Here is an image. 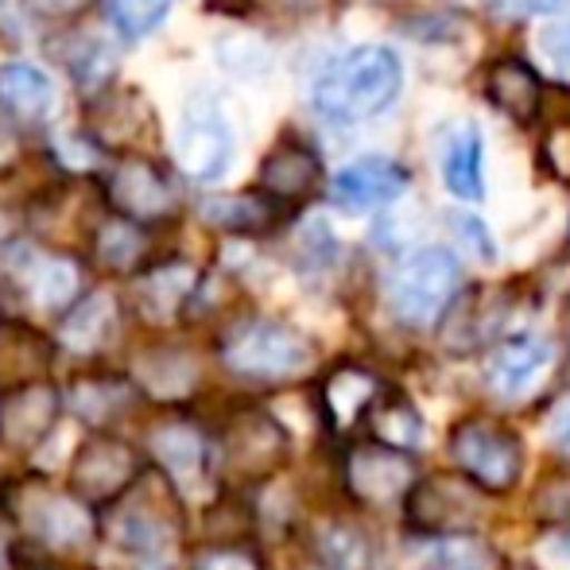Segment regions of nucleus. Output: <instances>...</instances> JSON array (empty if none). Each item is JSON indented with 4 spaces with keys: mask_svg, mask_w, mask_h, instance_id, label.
I'll use <instances>...</instances> for the list:
<instances>
[{
    "mask_svg": "<svg viewBox=\"0 0 570 570\" xmlns=\"http://www.w3.org/2000/svg\"><path fill=\"white\" fill-rule=\"evenodd\" d=\"M404 86V67L389 47H353L315 82V109L326 120L357 125L392 106Z\"/></svg>",
    "mask_w": 570,
    "mask_h": 570,
    "instance_id": "obj_1",
    "label": "nucleus"
},
{
    "mask_svg": "<svg viewBox=\"0 0 570 570\" xmlns=\"http://www.w3.org/2000/svg\"><path fill=\"white\" fill-rule=\"evenodd\" d=\"M462 287V264L446 248H420L392 272L389 299L404 323L431 326L454 303Z\"/></svg>",
    "mask_w": 570,
    "mask_h": 570,
    "instance_id": "obj_2",
    "label": "nucleus"
},
{
    "mask_svg": "<svg viewBox=\"0 0 570 570\" xmlns=\"http://www.w3.org/2000/svg\"><path fill=\"white\" fill-rule=\"evenodd\" d=\"M229 368L245 376H295L303 368H311L315 353H311V342L303 338L299 331L284 323H248L237 338L229 342L226 350Z\"/></svg>",
    "mask_w": 570,
    "mask_h": 570,
    "instance_id": "obj_3",
    "label": "nucleus"
},
{
    "mask_svg": "<svg viewBox=\"0 0 570 570\" xmlns=\"http://www.w3.org/2000/svg\"><path fill=\"white\" fill-rule=\"evenodd\" d=\"M179 159H183V171L198 183H214L226 175L233 159V136L218 109L210 106L187 109L179 128Z\"/></svg>",
    "mask_w": 570,
    "mask_h": 570,
    "instance_id": "obj_4",
    "label": "nucleus"
},
{
    "mask_svg": "<svg viewBox=\"0 0 570 570\" xmlns=\"http://www.w3.org/2000/svg\"><path fill=\"white\" fill-rule=\"evenodd\" d=\"M334 203L345 210H376L407 190V171L384 156H361L334 175Z\"/></svg>",
    "mask_w": 570,
    "mask_h": 570,
    "instance_id": "obj_5",
    "label": "nucleus"
},
{
    "mask_svg": "<svg viewBox=\"0 0 570 570\" xmlns=\"http://www.w3.org/2000/svg\"><path fill=\"white\" fill-rule=\"evenodd\" d=\"M454 454L473 478H481L489 489H504L517 481L520 473V443L509 431L493 428V423H473V428L458 431Z\"/></svg>",
    "mask_w": 570,
    "mask_h": 570,
    "instance_id": "obj_6",
    "label": "nucleus"
},
{
    "mask_svg": "<svg viewBox=\"0 0 570 570\" xmlns=\"http://www.w3.org/2000/svg\"><path fill=\"white\" fill-rule=\"evenodd\" d=\"M551 342L543 338H517L509 342L504 350H497L493 365H489V384H493L501 396L520 400L540 384V376L551 368Z\"/></svg>",
    "mask_w": 570,
    "mask_h": 570,
    "instance_id": "obj_7",
    "label": "nucleus"
},
{
    "mask_svg": "<svg viewBox=\"0 0 570 570\" xmlns=\"http://www.w3.org/2000/svg\"><path fill=\"white\" fill-rule=\"evenodd\" d=\"M485 94L512 120H535L543 106V82L524 59H497L485 75Z\"/></svg>",
    "mask_w": 570,
    "mask_h": 570,
    "instance_id": "obj_8",
    "label": "nucleus"
},
{
    "mask_svg": "<svg viewBox=\"0 0 570 570\" xmlns=\"http://www.w3.org/2000/svg\"><path fill=\"white\" fill-rule=\"evenodd\" d=\"M114 203L132 218H164V214L175 210L171 187L148 159H128L114 175Z\"/></svg>",
    "mask_w": 570,
    "mask_h": 570,
    "instance_id": "obj_9",
    "label": "nucleus"
},
{
    "mask_svg": "<svg viewBox=\"0 0 570 570\" xmlns=\"http://www.w3.org/2000/svg\"><path fill=\"white\" fill-rule=\"evenodd\" d=\"M323 179V164L307 144H279L261 164V187L272 198H307Z\"/></svg>",
    "mask_w": 570,
    "mask_h": 570,
    "instance_id": "obj_10",
    "label": "nucleus"
},
{
    "mask_svg": "<svg viewBox=\"0 0 570 570\" xmlns=\"http://www.w3.org/2000/svg\"><path fill=\"white\" fill-rule=\"evenodd\" d=\"M28 524L36 528V535L43 543L59 551H75L90 540L94 524H90V512L82 504L67 501V497H36L28 509Z\"/></svg>",
    "mask_w": 570,
    "mask_h": 570,
    "instance_id": "obj_11",
    "label": "nucleus"
},
{
    "mask_svg": "<svg viewBox=\"0 0 570 570\" xmlns=\"http://www.w3.org/2000/svg\"><path fill=\"white\" fill-rule=\"evenodd\" d=\"M443 183L454 198H465V203H478L485 195V179H481V136L473 125H458L446 136Z\"/></svg>",
    "mask_w": 570,
    "mask_h": 570,
    "instance_id": "obj_12",
    "label": "nucleus"
},
{
    "mask_svg": "<svg viewBox=\"0 0 570 570\" xmlns=\"http://www.w3.org/2000/svg\"><path fill=\"white\" fill-rule=\"evenodd\" d=\"M55 101V90L47 82L43 70L23 67V62H12V67L0 70V109L16 120H39L47 117Z\"/></svg>",
    "mask_w": 570,
    "mask_h": 570,
    "instance_id": "obj_13",
    "label": "nucleus"
},
{
    "mask_svg": "<svg viewBox=\"0 0 570 570\" xmlns=\"http://www.w3.org/2000/svg\"><path fill=\"white\" fill-rule=\"evenodd\" d=\"M117 326V303L109 292H98L90 295V299H82L75 311H70V318L62 323V345L75 353H94L101 350V345L109 342V334H114Z\"/></svg>",
    "mask_w": 570,
    "mask_h": 570,
    "instance_id": "obj_14",
    "label": "nucleus"
},
{
    "mask_svg": "<svg viewBox=\"0 0 570 570\" xmlns=\"http://www.w3.org/2000/svg\"><path fill=\"white\" fill-rule=\"evenodd\" d=\"M151 451H156V458L164 462V470L171 473L179 485H190V481L203 473L206 446H203V439H198V431L179 428V423L159 428L156 439H151Z\"/></svg>",
    "mask_w": 570,
    "mask_h": 570,
    "instance_id": "obj_15",
    "label": "nucleus"
},
{
    "mask_svg": "<svg viewBox=\"0 0 570 570\" xmlns=\"http://www.w3.org/2000/svg\"><path fill=\"white\" fill-rule=\"evenodd\" d=\"M190 284H195V272L187 264H167V268L151 272L148 279L140 284V307L151 323H164V318L175 315L183 299H187Z\"/></svg>",
    "mask_w": 570,
    "mask_h": 570,
    "instance_id": "obj_16",
    "label": "nucleus"
},
{
    "mask_svg": "<svg viewBox=\"0 0 570 570\" xmlns=\"http://www.w3.org/2000/svg\"><path fill=\"white\" fill-rule=\"evenodd\" d=\"M353 485L368 501H389L407 485V465L384 451H365L353 458Z\"/></svg>",
    "mask_w": 570,
    "mask_h": 570,
    "instance_id": "obj_17",
    "label": "nucleus"
},
{
    "mask_svg": "<svg viewBox=\"0 0 570 570\" xmlns=\"http://www.w3.org/2000/svg\"><path fill=\"white\" fill-rule=\"evenodd\" d=\"M136 376H140V384L151 396L171 400L195 384V365L187 357H179V353H151V357L136 361Z\"/></svg>",
    "mask_w": 570,
    "mask_h": 570,
    "instance_id": "obj_18",
    "label": "nucleus"
},
{
    "mask_svg": "<svg viewBox=\"0 0 570 570\" xmlns=\"http://www.w3.org/2000/svg\"><path fill=\"white\" fill-rule=\"evenodd\" d=\"M51 412H55V400H51V392H47V389L23 392L20 400H12V404H8L4 435L12 439V443H20V446L36 443L39 431H43L47 420H51Z\"/></svg>",
    "mask_w": 570,
    "mask_h": 570,
    "instance_id": "obj_19",
    "label": "nucleus"
},
{
    "mask_svg": "<svg viewBox=\"0 0 570 570\" xmlns=\"http://www.w3.org/2000/svg\"><path fill=\"white\" fill-rule=\"evenodd\" d=\"M114 540L128 551H140V556H167L171 551V532L140 509L120 512L114 520Z\"/></svg>",
    "mask_w": 570,
    "mask_h": 570,
    "instance_id": "obj_20",
    "label": "nucleus"
},
{
    "mask_svg": "<svg viewBox=\"0 0 570 570\" xmlns=\"http://www.w3.org/2000/svg\"><path fill=\"white\" fill-rule=\"evenodd\" d=\"M78 268L70 261H31V299L55 311L75 295Z\"/></svg>",
    "mask_w": 570,
    "mask_h": 570,
    "instance_id": "obj_21",
    "label": "nucleus"
},
{
    "mask_svg": "<svg viewBox=\"0 0 570 570\" xmlns=\"http://www.w3.org/2000/svg\"><path fill=\"white\" fill-rule=\"evenodd\" d=\"M171 12V0H109V16L128 39H140L156 31Z\"/></svg>",
    "mask_w": 570,
    "mask_h": 570,
    "instance_id": "obj_22",
    "label": "nucleus"
},
{
    "mask_svg": "<svg viewBox=\"0 0 570 570\" xmlns=\"http://www.w3.org/2000/svg\"><path fill=\"white\" fill-rule=\"evenodd\" d=\"M125 473H128V454L120 446L114 443L94 446L90 458L82 462V485L90 493H109V489H117L125 481Z\"/></svg>",
    "mask_w": 570,
    "mask_h": 570,
    "instance_id": "obj_23",
    "label": "nucleus"
},
{
    "mask_svg": "<svg viewBox=\"0 0 570 570\" xmlns=\"http://www.w3.org/2000/svg\"><path fill=\"white\" fill-rule=\"evenodd\" d=\"M206 222H214V226H256V222H264V203H256V198L248 195H226V198H210V203L203 206Z\"/></svg>",
    "mask_w": 570,
    "mask_h": 570,
    "instance_id": "obj_24",
    "label": "nucleus"
},
{
    "mask_svg": "<svg viewBox=\"0 0 570 570\" xmlns=\"http://www.w3.org/2000/svg\"><path fill=\"white\" fill-rule=\"evenodd\" d=\"M323 556L334 570H365L368 563L365 540L357 532H350V528H331L323 535Z\"/></svg>",
    "mask_w": 570,
    "mask_h": 570,
    "instance_id": "obj_25",
    "label": "nucleus"
},
{
    "mask_svg": "<svg viewBox=\"0 0 570 570\" xmlns=\"http://www.w3.org/2000/svg\"><path fill=\"white\" fill-rule=\"evenodd\" d=\"M98 248L114 268H128V264H136V256L144 253V237L132 226H125V222H114V226L101 229Z\"/></svg>",
    "mask_w": 570,
    "mask_h": 570,
    "instance_id": "obj_26",
    "label": "nucleus"
},
{
    "mask_svg": "<svg viewBox=\"0 0 570 570\" xmlns=\"http://www.w3.org/2000/svg\"><path fill=\"white\" fill-rule=\"evenodd\" d=\"M540 47H543V55L551 59V67H556V75L563 78V82H570V16H567V20L543 23Z\"/></svg>",
    "mask_w": 570,
    "mask_h": 570,
    "instance_id": "obj_27",
    "label": "nucleus"
},
{
    "mask_svg": "<svg viewBox=\"0 0 570 570\" xmlns=\"http://www.w3.org/2000/svg\"><path fill=\"white\" fill-rule=\"evenodd\" d=\"M423 570H489V563L473 543H443L431 551Z\"/></svg>",
    "mask_w": 570,
    "mask_h": 570,
    "instance_id": "obj_28",
    "label": "nucleus"
},
{
    "mask_svg": "<svg viewBox=\"0 0 570 570\" xmlns=\"http://www.w3.org/2000/svg\"><path fill=\"white\" fill-rule=\"evenodd\" d=\"M567 0H485V8L504 23H520V20H532V16H551L559 12Z\"/></svg>",
    "mask_w": 570,
    "mask_h": 570,
    "instance_id": "obj_29",
    "label": "nucleus"
},
{
    "mask_svg": "<svg viewBox=\"0 0 570 570\" xmlns=\"http://www.w3.org/2000/svg\"><path fill=\"white\" fill-rule=\"evenodd\" d=\"M368 389H373V384H368L365 376H357V373H345V376H338V381L331 384V404L338 407L342 420H350V412L368 396Z\"/></svg>",
    "mask_w": 570,
    "mask_h": 570,
    "instance_id": "obj_30",
    "label": "nucleus"
},
{
    "mask_svg": "<svg viewBox=\"0 0 570 570\" xmlns=\"http://www.w3.org/2000/svg\"><path fill=\"white\" fill-rule=\"evenodd\" d=\"M75 439H78L75 428H55V435L47 439V443H36V465L59 470V465L70 458V451H75Z\"/></svg>",
    "mask_w": 570,
    "mask_h": 570,
    "instance_id": "obj_31",
    "label": "nucleus"
},
{
    "mask_svg": "<svg viewBox=\"0 0 570 570\" xmlns=\"http://www.w3.org/2000/svg\"><path fill=\"white\" fill-rule=\"evenodd\" d=\"M454 229L462 233V237H465V245H470L473 253L481 256V261H493V256H497L493 240H489V229L481 226L478 218H458V222H454Z\"/></svg>",
    "mask_w": 570,
    "mask_h": 570,
    "instance_id": "obj_32",
    "label": "nucleus"
},
{
    "mask_svg": "<svg viewBox=\"0 0 570 570\" xmlns=\"http://www.w3.org/2000/svg\"><path fill=\"white\" fill-rule=\"evenodd\" d=\"M381 431L392 443H415V439H420V420H415L412 412H392L381 420Z\"/></svg>",
    "mask_w": 570,
    "mask_h": 570,
    "instance_id": "obj_33",
    "label": "nucleus"
},
{
    "mask_svg": "<svg viewBox=\"0 0 570 570\" xmlns=\"http://www.w3.org/2000/svg\"><path fill=\"white\" fill-rule=\"evenodd\" d=\"M109 400H114V392H106V389H78L75 392V407L82 415H90V420L109 415Z\"/></svg>",
    "mask_w": 570,
    "mask_h": 570,
    "instance_id": "obj_34",
    "label": "nucleus"
},
{
    "mask_svg": "<svg viewBox=\"0 0 570 570\" xmlns=\"http://www.w3.org/2000/svg\"><path fill=\"white\" fill-rule=\"evenodd\" d=\"M548 159H551V167L563 175V179H570V125H563V128H556V132H551Z\"/></svg>",
    "mask_w": 570,
    "mask_h": 570,
    "instance_id": "obj_35",
    "label": "nucleus"
},
{
    "mask_svg": "<svg viewBox=\"0 0 570 570\" xmlns=\"http://www.w3.org/2000/svg\"><path fill=\"white\" fill-rule=\"evenodd\" d=\"M548 435H551V443H556L559 451H570V400H563V404L551 412Z\"/></svg>",
    "mask_w": 570,
    "mask_h": 570,
    "instance_id": "obj_36",
    "label": "nucleus"
},
{
    "mask_svg": "<svg viewBox=\"0 0 570 570\" xmlns=\"http://www.w3.org/2000/svg\"><path fill=\"white\" fill-rule=\"evenodd\" d=\"M256 4L276 16H307V12H318L326 0H256Z\"/></svg>",
    "mask_w": 570,
    "mask_h": 570,
    "instance_id": "obj_37",
    "label": "nucleus"
},
{
    "mask_svg": "<svg viewBox=\"0 0 570 570\" xmlns=\"http://www.w3.org/2000/svg\"><path fill=\"white\" fill-rule=\"evenodd\" d=\"M31 4V12H39V16H55V20H62V16H75V12H82L90 0H28Z\"/></svg>",
    "mask_w": 570,
    "mask_h": 570,
    "instance_id": "obj_38",
    "label": "nucleus"
},
{
    "mask_svg": "<svg viewBox=\"0 0 570 570\" xmlns=\"http://www.w3.org/2000/svg\"><path fill=\"white\" fill-rule=\"evenodd\" d=\"M198 570H256L248 559H240V556H214V559H206Z\"/></svg>",
    "mask_w": 570,
    "mask_h": 570,
    "instance_id": "obj_39",
    "label": "nucleus"
},
{
    "mask_svg": "<svg viewBox=\"0 0 570 570\" xmlns=\"http://www.w3.org/2000/svg\"><path fill=\"white\" fill-rule=\"evenodd\" d=\"M8 151H12V136H8V128H0V164L8 159Z\"/></svg>",
    "mask_w": 570,
    "mask_h": 570,
    "instance_id": "obj_40",
    "label": "nucleus"
},
{
    "mask_svg": "<svg viewBox=\"0 0 570 570\" xmlns=\"http://www.w3.org/2000/svg\"><path fill=\"white\" fill-rule=\"evenodd\" d=\"M567 556H570V540H567Z\"/></svg>",
    "mask_w": 570,
    "mask_h": 570,
    "instance_id": "obj_41",
    "label": "nucleus"
},
{
    "mask_svg": "<svg viewBox=\"0 0 570 570\" xmlns=\"http://www.w3.org/2000/svg\"><path fill=\"white\" fill-rule=\"evenodd\" d=\"M0 4H8V0H0Z\"/></svg>",
    "mask_w": 570,
    "mask_h": 570,
    "instance_id": "obj_42",
    "label": "nucleus"
}]
</instances>
